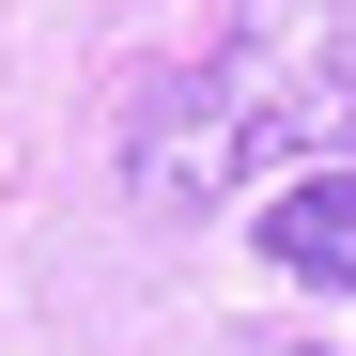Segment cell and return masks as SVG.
<instances>
[{
    "instance_id": "cell-2",
    "label": "cell",
    "mask_w": 356,
    "mask_h": 356,
    "mask_svg": "<svg viewBox=\"0 0 356 356\" xmlns=\"http://www.w3.org/2000/svg\"><path fill=\"white\" fill-rule=\"evenodd\" d=\"M232 186H248V140H232L217 78H202V63L155 78L140 124H124V202H140V217H202V202H232Z\"/></svg>"
},
{
    "instance_id": "cell-4",
    "label": "cell",
    "mask_w": 356,
    "mask_h": 356,
    "mask_svg": "<svg viewBox=\"0 0 356 356\" xmlns=\"http://www.w3.org/2000/svg\"><path fill=\"white\" fill-rule=\"evenodd\" d=\"M248 356H310V341H248Z\"/></svg>"
},
{
    "instance_id": "cell-1",
    "label": "cell",
    "mask_w": 356,
    "mask_h": 356,
    "mask_svg": "<svg viewBox=\"0 0 356 356\" xmlns=\"http://www.w3.org/2000/svg\"><path fill=\"white\" fill-rule=\"evenodd\" d=\"M202 78L232 108V140H248V170L356 140V0H232Z\"/></svg>"
},
{
    "instance_id": "cell-3",
    "label": "cell",
    "mask_w": 356,
    "mask_h": 356,
    "mask_svg": "<svg viewBox=\"0 0 356 356\" xmlns=\"http://www.w3.org/2000/svg\"><path fill=\"white\" fill-rule=\"evenodd\" d=\"M264 264L310 279V294H356V170H294L264 202Z\"/></svg>"
}]
</instances>
